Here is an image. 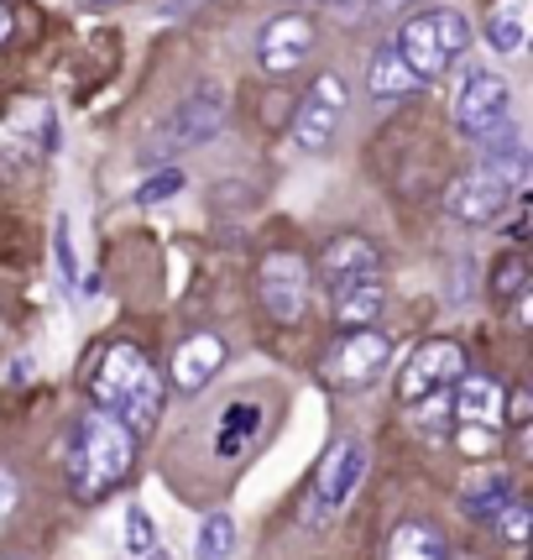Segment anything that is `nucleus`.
Instances as JSON below:
<instances>
[{"label":"nucleus","instance_id":"obj_11","mask_svg":"<svg viewBox=\"0 0 533 560\" xmlns=\"http://www.w3.org/2000/svg\"><path fill=\"white\" fill-rule=\"evenodd\" d=\"M508 189L497 184V178H486V173H465L455 178L450 189H445V210L461 220V225H491V220L508 210Z\"/></svg>","mask_w":533,"mask_h":560},{"label":"nucleus","instance_id":"obj_28","mask_svg":"<svg viewBox=\"0 0 533 560\" xmlns=\"http://www.w3.org/2000/svg\"><path fill=\"white\" fill-rule=\"evenodd\" d=\"M502 535H508L512 545H523V539H529V509H523L518 498H512L508 509H502Z\"/></svg>","mask_w":533,"mask_h":560},{"label":"nucleus","instance_id":"obj_13","mask_svg":"<svg viewBox=\"0 0 533 560\" xmlns=\"http://www.w3.org/2000/svg\"><path fill=\"white\" fill-rule=\"evenodd\" d=\"M388 310V283L382 272L371 278H351V283H335V325L340 330H371Z\"/></svg>","mask_w":533,"mask_h":560},{"label":"nucleus","instance_id":"obj_26","mask_svg":"<svg viewBox=\"0 0 533 560\" xmlns=\"http://www.w3.org/2000/svg\"><path fill=\"white\" fill-rule=\"evenodd\" d=\"M518 293H529V268L523 257H502V268L491 272V299H518Z\"/></svg>","mask_w":533,"mask_h":560},{"label":"nucleus","instance_id":"obj_17","mask_svg":"<svg viewBox=\"0 0 533 560\" xmlns=\"http://www.w3.org/2000/svg\"><path fill=\"white\" fill-rule=\"evenodd\" d=\"M508 503H512V477L508 471H482V477H471V482L461 488V513L465 518H476V524L502 518Z\"/></svg>","mask_w":533,"mask_h":560},{"label":"nucleus","instance_id":"obj_31","mask_svg":"<svg viewBox=\"0 0 533 560\" xmlns=\"http://www.w3.org/2000/svg\"><path fill=\"white\" fill-rule=\"evenodd\" d=\"M413 0H377V11H408Z\"/></svg>","mask_w":533,"mask_h":560},{"label":"nucleus","instance_id":"obj_22","mask_svg":"<svg viewBox=\"0 0 533 560\" xmlns=\"http://www.w3.org/2000/svg\"><path fill=\"white\" fill-rule=\"evenodd\" d=\"M257 424H262V409H257V404H236V409H225V430H220L215 451L220 456H236L246 440L257 435Z\"/></svg>","mask_w":533,"mask_h":560},{"label":"nucleus","instance_id":"obj_4","mask_svg":"<svg viewBox=\"0 0 533 560\" xmlns=\"http://www.w3.org/2000/svg\"><path fill=\"white\" fill-rule=\"evenodd\" d=\"M345 105H351V90L340 73H319L309 84V95L298 100V116H293V142L304 152H324L335 142L340 121H345Z\"/></svg>","mask_w":533,"mask_h":560},{"label":"nucleus","instance_id":"obj_10","mask_svg":"<svg viewBox=\"0 0 533 560\" xmlns=\"http://www.w3.org/2000/svg\"><path fill=\"white\" fill-rule=\"evenodd\" d=\"M392 52L408 63V73L418 84H429L439 73L450 69V58L439 48V32H435V11H424V16H408V22L398 26V37H392Z\"/></svg>","mask_w":533,"mask_h":560},{"label":"nucleus","instance_id":"obj_12","mask_svg":"<svg viewBox=\"0 0 533 560\" xmlns=\"http://www.w3.org/2000/svg\"><path fill=\"white\" fill-rule=\"evenodd\" d=\"M450 415H455V424H471V430H497L502 424V383L465 372L450 388Z\"/></svg>","mask_w":533,"mask_h":560},{"label":"nucleus","instance_id":"obj_20","mask_svg":"<svg viewBox=\"0 0 533 560\" xmlns=\"http://www.w3.org/2000/svg\"><path fill=\"white\" fill-rule=\"evenodd\" d=\"M450 550H445V539L429 529V524H398V535H392V550L388 560H445Z\"/></svg>","mask_w":533,"mask_h":560},{"label":"nucleus","instance_id":"obj_15","mask_svg":"<svg viewBox=\"0 0 533 560\" xmlns=\"http://www.w3.org/2000/svg\"><path fill=\"white\" fill-rule=\"evenodd\" d=\"M142 366H146V357L131 341H116L110 351H105V362H99V372H95V404H99V415H116L121 393L137 383V372H142Z\"/></svg>","mask_w":533,"mask_h":560},{"label":"nucleus","instance_id":"obj_7","mask_svg":"<svg viewBox=\"0 0 533 560\" xmlns=\"http://www.w3.org/2000/svg\"><path fill=\"white\" fill-rule=\"evenodd\" d=\"M309 52H315V22H309L304 11L272 16V22L262 26V37H257V63H262L272 79L293 73L298 63H309Z\"/></svg>","mask_w":533,"mask_h":560},{"label":"nucleus","instance_id":"obj_21","mask_svg":"<svg viewBox=\"0 0 533 560\" xmlns=\"http://www.w3.org/2000/svg\"><path fill=\"white\" fill-rule=\"evenodd\" d=\"M486 43H491L497 52L523 48V0H502V5L486 16Z\"/></svg>","mask_w":533,"mask_h":560},{"label":"nucleus","instance_id":"obj_14","mask_svg":"<svg viewBox=\"0 0 533 560\" xmlns=\"http://www.w3.org/2000/svg\"><path fill=\"white\" fill-rule=\"evenodd\" d=\"M220 366H225V341H220L215 330H194L189 341L173 351V383L183 393H199Z\"/></svg>","mask_w":533,"mask_h":560},{"label":"nucleus","instance_id":"obj_6","mask_svg":"<svg viewBox=\"0 0 533 560\" xmlns=\"http://www.w3.org/2000/svg\"><path fill=\"white\" fill-rule=\"evenodd\" d=\"M465 377V351L455 341H424L418 351L408 357V366H403V383H398V393H403V404H424L429 393H445L455 388Z\"/></svg>","mask_w":533,"mask_h":560},{"label":"nucleus","instance_id":"obj_3","mask_svg":"<svg viewBox=\"0 0 533 560\" xmlns=\"http://www.w3.org/2000/svg\"><path fill=\"white\" fill-rule=\"evenodd\" d=\"M257 299H262L266 319L298 325L304 310H309V262L298 252H272L257 268Z\"/></svg>","mask_w":533,"mask_h":560},{"label":"nucleus","instance_id":"obj_23","mask_svg":"<svg viewBox=\"0 0 533 560\" xmlns=\"http://www.w3.org/2000/svg\"><path fill=\"white\" fill-rule=\"evenodd\" d=\"M126 550L137 560H163V545H157V529H152L146 509H126Z\"/></svg>","mask_w":533,"mask_h":560},{"label":"nucleus","instance_id":"obj_34","mask_svg":"<svg viewBox=\"0 0 533 560\" xmlns=\"http://www.w3.org/2000/svg\"><path fill=\"white\" fill-rule=\"evenodd\" d=\"M335 5H345V0H335Z\"/></svg>","mask_w":533,"mask_h":560},{"label":"nucleus","instance_id":"obj_33","mask_svg":"<svg viewBox=\"0 0 533 560\" xmlns=\"http://www.w3.org/2000/svg\"><path fill=\"white\" fill-rule=\"evenodd\" d=\"M445 560H476V556H465V550H455V556H445Z\"/></svg>","mask_w":533,"mask_h":560},{"label":"nucleus","instance_id":"obj_24","mask_svg":"<svg viewBox=\"0 0 533 560\" xmlns=\"http://www.w3.org/2000/svg\"><path fill=\"white\" fill-rule=\"evenodd\" d=\"M450 388L445 393H429L424 404H413V424H418V435H429V440H439V435H450Z\"/></svg>","mask_w":533,"mask_h":560},{"label":"nucleus","instance_id":"obj_29","mask_svg":"<svg viewBox=\"0 0 533 560\" xmlns=\"http://www.w3.org/2000/svg\"><path fill=\"white\" fill-rule=\"evenodd\" d=\"M16 498H22V488H16V477L0 466V524L11 518V509H16Z\"/></svg>","mask_w":533,"mask_h":560},{"label":"nucleus","instance_id":"obj_27","mask_svg":"<svg viewBox=\"0 0 533 560\" xmlns=\"http://www.w3.org/2000/svg\"><path fill=\"white\" fill-rule=\"evenodd\" d=\"M178 189H183V173H178V168H163V173H152L142 189H137V199H142V205H157V199H173Z\"/></svg>","mask_w":533,"mask_h":560},{"label":"nucleus","instance_id":"obj_32","mask_svg":"<svg viewBox=\"0 0 533 560\" xmlns=\"http://www.w3.org/2000/svg\"><path fill=\"white\" fill-rule=\"evenodd\" d=\"M11 26H16V22H11V11H5V5H0V43H5V37H11Z\"/></svg>","mask_w":533,"mask_h":560},{"label":"nucleus","instance_id":"obj_30","mask_svg":"<svg viewBox=\"0 0 533 560\" xmlns=\"http://www.w3.org/2000/svg\"><path fill=\"white\" fill-rule=\"evenodd\" d=\"M58 268H63V278L73 283V272H79V262H73V252H69V225L58 220Z\"/></svg>","mask_w":533,"mask_h":560},{"label":"nucleus","instance_id":"obj_19","mask_svg":"<svg viewBox=\"0 0 533 560\" xmlns=\"http://www.w3.org/2000/svg\"><path fill=\"white\" fill-rule=\"evenodd\" d=\"M236 556V518L230 513H204L194 529V560H230Z\"/></svg>","mask_w":533,"mask_h":560},{"label":"nucleus","instance_id":"obj_8","mask_svg":"<svg viewBox=\"0 0 533 560\" xmlns=\"http://www.w3.org/2000/svg\"><path fill=\"white\" fill-rule=\"evenodd\" d=\"M366 471V451L362 440H335L330 451H324V462H319V477H315V503H309V524H315L319 513L330 518V509H340L351 492H356V482H362Z\"/></svg>","mask_w":533,"mask_h":560},{"label":"nucleus","instance_id":"obj_16","mask_svg":"<svg viewBox=\"0 0 533 560\" xmlns=\"http://www.w3.org/2000/svg\"><path fill=\"white\" fill-rule=\"evenodd\" d=\"M377 268H382V252H377V242H366V236H356V231H345V236H335V242L324 246V262H319V272H324L330 283L371 278Z\"/></svg>","mask_w":533,"mask_h":560},{"label":"nucleus","instance_id":"obj_1","mask_svg":"<svg viewBox=\"0 0 533 560\" xmlns=\"http://www.w3.org/2000/svg\"><path fill=\"white\" fill-rule=\"evenodd\" d=\"M131 466H137V440L126 435L121 419L99 415V409L79 419V435H73L69 451V482L84 503L105 498Z\"/></svg>","mask_w":533,"mask_h":560},{"label":"nucleus","instance_id":"obj_9","mask_svg":"<svg viewBox=\"0 0 533 560\" xmlns=\"http://www.w3.org/2000/svg\"><path fill=\"white\" fill-rule=\"evenodd\" d=\"M508 116V79L502 73H471L461 84V95H455V126H461L465 137H482L491 121H502Z\"/></svg>","mask_w":533,"mask_h":560},{"label":"nucleus","instance_id":"obj_18","mask_svg":"<svg viewBox=\"0 0 533 560\" xmlns=\"http://www.w3.org/2000/svg\"><path fill=\"white\" fill-rule=\"evenodd\" d=\"M366 90H371L377 100H403V95H413V90H418V79H413L408 63L392 52V43H388V48H377L371 69H366Z\"/></svg>","mask_w":533,"mask_h":560},{"label":"nucleus","instance_id":"obj_35","mask_svg":"<svg viewBox=\"0 0 533 560\" xmlns=\"http://www.w3.org/2000/svg\"><path fill=\"white\" fill-rule=\"evenodd\" d=\"M11 560H16V556H11Z\"/></svg>","mask_w":533,"mask_h":560},{"label":"nucleus","instance_id":"obj_2","mask_svg":"<svg viewBox=\"0 0 533 560\" xmlns=\"http://www.w3.org/2000/svg\"><path fill=\"white\" fill-rule=\"evenodd\" d=\"M225 116H230V95H225L220 84H199V90H189V95L157 121L152 147H157V152H183V147L215 142L220 131H225Z\"/></svg>","mask_w":533,"mask_h":560},{"label":"nucleus","instance_id":"obj_25","mask_svg":"<svg viewBox=\"0 0 533 560\" xmlns=\"http://www.w3.org/2000/svg\"><path fill=\"white\" fill-rule=\"evenodd\" d=\"M435 32H439V48H445L450 63L471 48V22H465L461 11H435Z\"/></svg>","mask_w":533,"mask_h":560},{"label":"nucleus","instance_id":"obj_5","mask_svg":"<svg viewBox=\"0 0 533 560\" xmlns=\"http://www.w3.org/2000/svg\"><path fill=\"white\" fill-rule=\"evenodd\" d=\"M388 362H392V341L377 325H371V330H345V336L330 346V357H324V383H330V388H362V383H371Z\"/></svg>","mask_w":533,"mask_h":560}]
</instances>
